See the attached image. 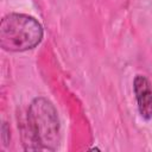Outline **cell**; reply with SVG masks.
Here are the masks:
<instances>
[{
    "label": "cell",
    "instance_id": "1",
    "mask_svg": "<svg viewBox=\"0 0 152 152\" xmlns=\"http://www.w3.org/2000/svg\"><path fill=\"white\" fill-rule=\"evenodd\" d=\"M21 132L25 151H57L61 144V122L55 104L44 96L34 97Z\"/></svg>",
    "mask_w": 152,
    "mask_h": 152
},
{
    "label": "cell",
    "instance_id": "2",
    "mask_svg": "<svg viewBox=\"0 0 152 152\" xmlns=\"http://www.w3.org/2000/svg\"><path fill=\"white\" fill-rule=\"evenodd\" d=\"M44 37L42 24L32 15L12 12L0 21V46L8 52H24L37 48Z\"/></svg>",
    "mask_w": 152,
    "mask_h": 152
},
{
    "label": "cell",
    "instance_id": "3",
    "mask_svg": "<svg viewBox=\"0 0 152 152\" xmlns=\"http://www.w3.org/2000/svg\"><path fill=\"white\" fill-rule=\"evenodd\" d=\"M133 91L140 116L144 120L152 119V86L150 80L144 75H135L133 80Z\"/></svg>",
    "mask_w": 152,
    "mask_h": 152
},
{
    "label": "cell",
    "instance_id": "4",
    "mask_svg": "<svg viewBox=\"0 0 152 152\" xmlns=\"http://www.w3.org/2000/svg\"><path fill=\"white\" fill-rule=\"evenodd\" d=\"M1 140L5 146H7L11 140V129H10L8 124L5 121L2 122V126H1Z\"/></svg>",
    "mask_w": 152,
    "mask_h": 152
}]
</instances>
